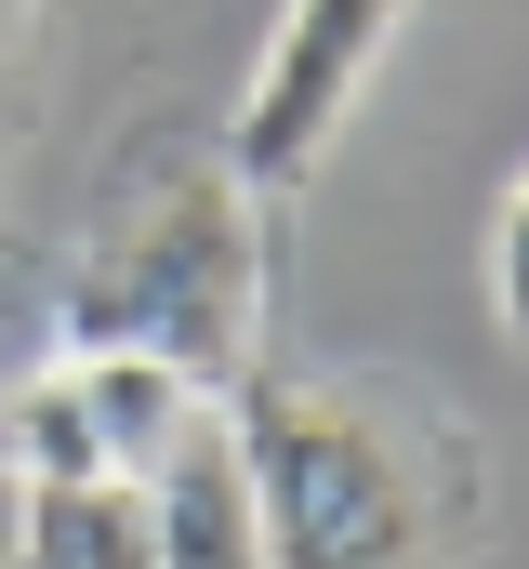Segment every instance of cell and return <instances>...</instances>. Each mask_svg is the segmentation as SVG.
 <instances>
[{
    "label": "cell",
    "mask_w": 529,
    "mask_h": 569,
    "mask_svg": "<svg viewBox=\"0 0 529 569\" xmlns=\"http://www.w3.org/2000/svg\"><path fill=\"white\" fill-rule=\"evenodd\" d=\"M264 569H463L490 530V463L437 398L385 371H278L226 398Z\"/></svg>",
    "instance_id": "obj_1"
},
{
    "label": "cell",
    "mask_w": 529,
    "mask_h": 569,
    "mask_svg": "<svg viewBox=\"0 0 529 569\" xmlns=\"http://www.w3.org/2000/svg\"><path fill=\"white\" fill-rule=\"evenodd\" d=\"M264 305H278V199L239 186L226 146H186L80 226L53 279V358L132 345L172 358L199 398H239L264 371Z\"/></svg>",
    "instance_id": "obj_2"
},
{
    "label": "cell",
    "mask_w": 529,
    "mask_h": 569,
    "mask_svg": "<svg viewBox=\"0 0 529 569\" xmlns=\"http://www.w3.org/2000/svg\"><path fill=\"white\" fill-rule=\"evenodd\" d=\"M397 27H410V0H278L252 80H239V120H226V159H239L252 199H305L318 186V159L345 146Z\"/></svg>",
    "instance_id": "obj_3"
},
{
    "label": "cell",
    "mask_w": 529,
    "mask_h": 569,
    "mask_svg": "<svg viewBox=\"0 0 529 569\" xmlns=\"http://www.w3.org/2000/svg\"><path fill=\"white\" fill-rule=\"evenodd\" d=\"M159 503V569H264L252 543V477H239V437H226V398L172 437V463L146 477Z\"/></svg>",
    "instance_id": "obj_4"
},
{
    "label": "cell",
    "mask_w": 529,
    "mask_h": 569,
    "mask_svg": "<svg viewBox=\"0 0 529 569\" xmlns=\"http://www.w3.org/2000/svg\"><path fill=\"white\" fill-rule=\"evenodd\" d=\"M13 569H159V503H146V477L13 490Z\"/></svg>",
    "instance_id": "obj_5"
},
{
    "label": "cell",
    "mask_w": 529,
    "mask_h": 569,
    "mask_svg": "<svg viewBox=\"0 0 529 569\" xmlns=\"http://www.w3.org/2000/svg\"><path fill=\"white\" fill-rule=\"evenodd\" d=\"M67 371H80V411H93L107 477H159V463H172V437L212 411L172 358H132V345H93V358H67Z\"/></svg>",
    "instance_id": "obj_6"
},
{
    "label": "cell",
    "mask_w": 529,
    "mask_h": 569,
    "mask_svg": "<svg viewBox=\"0 0 529 569\" xmlns=\"http://www.w3.org/2000/svg\"><path fill=\"white\" fill-rule=\"evenodd\" d=\"M0 477H13V490L107 477V450H93V411H80V371H67V358H40V371L0 385Z\"/></svg>",
    "instance_id": "obj_7"
},
{
    "label": "cell",
    "mask_w": 529,
    "mask_h": 569,
    "mask_svg": "<svg viewBox=\"0 0 529 569\" xmlns=\"http://www.w3.org/2000/svg\"><path fill=\"white\" fill-rule=\"evenodd\" d=\"M490 318H503V345H529V172L490 212Z\"/></svg>",
    "instance_id": "obj_8"
},
{
    "label": "cell",
    "mask_w": 529,
    "mask_h": 569,
    "mask_svg": "<svg viewBox=\"0 0 529 569\" xmlns=\"http://www.w3.org/2000/svg\"><path fill=\"white\" fill-rule=\"evenodd\" d=\"M13 40H27V0H0V53H13Z\"/></svg>",
    "instance_id": "obj_9"
}]
</instances>
